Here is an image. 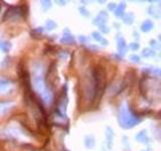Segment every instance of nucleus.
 Here are the masks:
<instances>
[{
    "instance_id": "obj_1",
    "label": "nucleus",
    "mask_w": 161,
    "mask_h": 151,
    "mask_svg": "<svg viewBox=\"0 0 161 151\" xmlns=\"http://www.w3.org/2000/svg\"><path fill=\"white\" fill-rule=\"evenodd\" d=\"M119 122L120 126L122 128L130 129V128H133L137 124H139L141 122V119L131 111L130 108L127 106V104H123L120 107L119 111Z\"/></svg>"
},
{
    "instance_id": "obj_2",
    "label": "nucleus",
    "mask_w": 161,
    "mask_h": 151,
    "mask_svg": "<svg viewBox=\"0 0 161 151\" xmlns=\"http://www.w3.org/2000/svg\"><path fill=\"white\" fill-rule=\"evenodd\" d=\"M22 8L20 6H11L6 10L4 16H3V20H15L18 19L22 15Z\"/></svg>"
},
{
    "instance_id": "obj_3",
    "label": "nucleus",
    "mask_w": 161,
    "mask_h": 151,
    "mask_svg": "<svg viewBox=\"0 0 161 151\" xmlns=\"http://www.w3.org/2000/svg\"><path fill=\"white\" fill-rule=\"evenodd\" d=\"M108 17H109V15H108V13H107L106 11L102 10V11L99 13V15H98L97 17L94 19L93 23H94L95 25H98V26L105 25V23H106V22H107V19H108Z\"/></svg>"
},
{
    "instance_id": "obj_4",
    "label": "nucleus",
    "mask_w": 161,
    "mask_h": 151,
    "mask_svg": "<svg viewBox=\"0 0 161 151\" xmlns=\"http://www.w3.org/2000/svg\"><path fill=\"white\" fill-rule=\"evenodd\" d=\"M117 44H118V45H117L118 52H119L120 54L124 55L128 51V45L126 44V41H125V39L122 37H117Z\"/></svg>"
},
{
    "instance_id": "obj_5",
    "label": "nucleus",
    "mask_w": 161,
    "mask_h": 151,
    "mask_svg": "<svg viewBox=\"0 0 161 151\" xmlns=\"http://www.w3.org/2000/svg\"><path fill=\"white\" fill-rule=\"evenodd\" d=\"M135 139L139 141L141 143H148L149 142V137L147 135L146 130H141L140 132H138L135 135Z\"/></svg>"
},
{
    "instance_id": "obj_6",
    "label": "nucleus",
    "mask_w": 161,
    "mask_h": 151,
    "mask_svg": "<svg viewBox=\"0 0 161 151\" xmlns=\"http://www.w3.org/2000/svg\"><path fill=\"white\" fill-rule=\"evenodd\" d=\"M148 13L151 15L153 16L154 18H160L161 16V10L159 7H157V6L155 5H151L150 7L148 8Z\"/></svg>"
},
{
    "instance_id": "obj_7",
    "label": "nucleus",
    "mask_w": 161,
    "mask_h": 151,
    "mask_svg": "<svg viewBox=\"0 0 161 151\" xmlns=\"http://www.w3.org/2000/svg\"><path fill=\"white\" fill-rule=\"evenodd\" d=\"M153 27H154V23L150 19H147V20H145L141 24V30L143 32H149Z\"/></svg>"
},
{
    "instance_id": "obj_8",
    "label": "nucleus",
    "mask_w": 161,
    "mask_h": 151,
    "mask_svg": "<svg viewBox=\"0 0 161 151\" xmlns=\"http://www.w3.org/2000/svg\"><path fill=\"white\" fill-rule=\"evenodd\" d=\"M95 144H96V142H95L94 136H92V135H87L86 137H85V146H86L87 148H89V149H93L94 147H95Z\"/></svg>"
},
{
    "instance_id": "obj_9",
    "label": "nucleus",
    "mask_w": 161,
    "mask_h": 151,
    "mask_svg": "<svg viewBox=\"0 0 161 151\" xmlns=\"http://www.w3.org/2000/svg\"><path fill=\"white\" fill-rule=\"evenodd\" d=\"M113 138H114V131L111 128H107L106 129V140L108 143V147L111 148L112 144H113Z\"/></svg>"
},
{
    "instance_id": "obj_10",
    "label": "nucleus",
    "mask_w": 161,
    "mask_h": 151,
    "mask_svg": "<svg viewBox=\"0 0 161 151\" xmlns=\"http://www.w3.org/2000/svg\"><path fill=\"white\" fill-rule=\"evenodd\" d=\"M125 8H126V3L125 2L120 3V4L116 7V9H115V15H116L117 17H123Z\"/></svg>"
},
{
    "instance_id": "obj_11",
    "label": "nucleus",
    "mask_w": 161,
    "mask_h": 151,
    "mask_svg": "<svg viewBox=\"0 0 161 151\" xmlns=\"http://www.w3.org/2000/svg\"><path fill=\"white\" fill-rule=\"evenodd\" d=\"M61 42L65 44H74L75 42V38L72 34H70L68 32L64 34V37L61 38Z\"/></svg>"
},
{
    "instance_id": "obj_12",
    "label": "nucleus",
    "mask_w": 161,
    "mask_h": 151,
    "mask_svg": "<svg viewBox=\"0 0 161 151\" xmlns=\"http://www.w3.org/2000/svg\"><path fill=\"white\" fill-rule=\"evenodd\" d=\"M123 21L125 24L127 25H131L134 22V14L132 12H129L127 14L123 15Z\"/></svg>"
},
{
    "instance_id": "obj_13",
    "label": "nucleus",
    "mask_w": 161,
    "mask_h": 151,
    "mask_svg": "<svg viewBox=\"0 0 161 151\" xmlns=\"http://www.w3.org/2000/svg\"><path fill=\"white\" fill-rule=\"evenodd\" d=\"M10 87V83L6 80H0V94H4L5 92L8 91Z\"/></svg>"
},
{
    "instance_id": "obj_14",
    "label": "nucleus",
    "mask_w": 161,
    "mask_h": 151,
    "mask_svg": "<svg viewBox=\"0 0 161 151\" xmlns=\"http://www.w3.org/2000/svg\"><path fill=\"white\" fill-rule=\"evenodd\" d=\"M11 104L10 103H4V102H0V116L4 115L10 108Z\"/></svg>"
},
{
    "instance_id": "obj_15",
    "label": "nucleus",
    "mask_w": 161,
    "mask_h": 151,
    "mask_svg": "<svg viewBox=\"0 0 161 151\" xmlns=\"http://www.w3.org/2000/svg\"><path fill=\"white\" fill-rule=\"evenodd\" d=\"M155 54H156L155 51H153L152 48H150V47L144 48L143 51H142V55H143L144 58H152Z\"/></svg>"
},
{
    "instance_id": "obj_16",
    "label": "nucleus",
    "mask_w": 161,
    "mask_h": 151,
    "mask_svg": "<svg viewBox=\"0 0 161 151\" xmlns=\"http://www.w3.org/2000/svg\"><path fill=\"white\" fill-rule=\"evenodd\" d=\"M57 27V23L51 20V19H48V20H47V22H45V28L47 29V30H54V29Z\"/></svg>"
},
{
    "instance_id": "obj_17",
    "label": "nucleus",
    "mask_w": 161,
    "mask_h": 151,
    "mask_svg": "<svg viewBox=\"0 0 161 151\" xmlns=\"http://www.w3.org/2000/svg\"><path fill=\"white\" fill-rule=\"evenodd\" d=\"M9 48H10V44L7 41H2L0 42V50H1L3 52H8Z\"/></svg>"
},
{
    "instance_id": "obj_18",
    "label": "nucleus",
    "mask_w": 161,
    "mask_h": 151,
    "mask_svg": "<svg viewBox=\"0 0 161 151\" xmlns=\"http://www.w3.org/2000/svg\"><path fill=\"white\" fill-rule=\"evenodd\" d=\"M129 47L131 51H138L140 48V44H138V42H132V44H129V47Z\"/></svg>"
},
{
    "instance_id": "obj_19",
    "label": "nucleus",
    "mask_w": 161,
    "mask_h": 151,
    "mask_svg": "<svg viewBox=\"0 0 161 151\" xmlns=\"http://www.w3.org/2000/svg\"><path fill=\"white\" fill-rule=\"evenodd\" d=\"M41 7L44 8V10H47V9H50L51 7V2L47 1V0H45V1H41Z\"/></svg>"
},
{
    "instance_id": "obj_20",
    "label": "nucleus",
    "mask_w": 161,
    "mask_h": 151,
    "mask_svg": "<svg viewBox=\"0 0 161 151\" xmlns=\"http://www.w3.org/2000/svg\"><path fill=\"white\" fill-rule=\"evenodd\" d=\"M79 11H80V13L83 16H89L90 15V12H89L87 10V8L84 7V6H80V7H79Z\"/></svg>"
},
{
    "instance_id": "obj_21",
    "label": "nucleus",
    "mask_w": 161,
    "mask_h": 151,
    "mask_svg": "<svg viewBox=\"0 0 161 151\" xmlns=\"http://www.w3.org/2000/svg\"><path fill=\"white\" fill-rule=\"evenodd\" d=\"M92 35H93V38L95 39V40H97V41H101L102 39H103V37L101 35L100 32H97V31H94L93 33H92Z\"/></svg>"
},
{
    "instance_id": "obj_22",
    "label": "nucleus",
    "mask_w": 161,
    "mask_h": 151,
    "mask_svg": "<svg viewBox=\"0 0 161 151\" xmlns=\"http://www.w3.org/2000/svg\"><path fill=\"white\" fill-rule=\"evenodd\" d=\"M130 61H132L133 63H135V64H139L140 63V57L139 55H137V54H132V55H130Z\"/></svg>"
},
{
    "instance_id": "obj_23",
    "label": "nucleus",
    "mask_w": 161,
    "mask_h": 151,
    "mask_svg": "<svg viewBox=\"0 0 161 151\" xmlns=\"http://www.w3.org/2000/svg\"><path fill=\"white\" fill-rule=\"evenodd\" d=\"M150 44H151V47H153V51L154 50H159L160 48V45H159L158 42H157L156 40H153V39L152 40H150Z\"/></svg>"
},
{
    "instance_id": "obj_24",
    "label": "nucleus",
    "mask_w": 161,
    "mask_h": 151,
    "mask_svg": "<svg viewBox=\"0 0 161 151\" xmlns=\"http://www.w3.org/2000/svg\"><path fill=\"white\" fill-rule=\"evenodd\" d=\"M100 29H101L102 32H104V33H108V32L110 31V28L108 27V26H106V25H101Z\"/></svg>"
},
{
    "instance_id": "obj_25",
    "label": "nucleus",
    "mask_w": 161,
    "mask_h": 151,
    "mask_svg": "<svg viewBox=\"0 0 161 151\" xmlns=\"http://www.w3.org/2000/svg\"><path fill=\"white\" fill-rule=\"evenodd\" d=\"M116 7H117L116 3H110V4L108 5V9H109V10H115Z\"/></svg>"
},
{
    "instance_id": "obj_26",
    "label": "nucleus",
    "mask_w": 161,
    "mask_h": 151,
    "mask_svg": "<svg viewBox=\"0 0 161 151\" xmlns=\"http://www.w3.org/2000/svg\"><path fill=\"white\" fill-rule=\"evenodd\" d=\"M100 42L102 44V45H104V47H107V45L109 44V41H108L106 38H103V39H102V40H101Z\"/></svg>"
},
{
    "instance_id": "obj_27",
    "label": "nucleus",
    "mask_w": 161,
    "mask_h": 151,
    "mask_svg": "<svg viewBox=\"0 0 161 151\" xmlns=\"http://www.w3.org/2000/svg\"><path fill=\"white\" fill-rule=\"evenodd\" d=\"M79 40H80L81 42H83V44H84V42H86L87 39H86V37H84V35H80V37H79Z\"/></svg>"
},
{
    "instance_id": "obj_28",
    "label": "nucleus",
    "mask_w": 161,
    "mask_h": 151,
    "mask_svg": "<svg viewBox=\"0 0 161 151\" xmlns=\"http://www.w3.org/2000/svg\"><path fill=\"white\" fill-rule=\"evenodd\" d=\"M58 3H61V5H65V1H58Z\"/></svg>"
},
{
    "instance_id": "obj_29",
    "label": "nucleus",
    "mask_w": 161,
    "mask_h": 151,
    "mask_svg": "<svg viewBox=\"0 0 161 151\" xmlns=\"http://www.w3.org/2000/svg\"><path fill=\"white\" fill-rule=\"evenodd\" d=\"M134 35H135V37H134L135 38H138V37H139V34H138V33H136V32H134Z\"/></svg>"
},
{
    "instance_id": "obj_30",
    "label": "nucleus",
    "mask_w": 161,
    "mask_h": 151,
    "mask_svg": "<svg viewBox=\"0 0 161 151\" xmlns=\"http://www.w3.org/2000/svg\"><path fill=\"white\" fill-rule=\"evenodd\" d=\"M142 151H151L150 149H146V150H142Z\"/></svg>"
}]
</instances>
